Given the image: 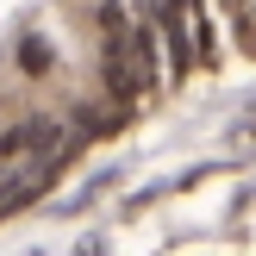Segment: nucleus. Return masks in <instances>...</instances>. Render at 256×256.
Wrapping results in <instances>:
<instances>
[{"label": "nucleus", "instance_id": "f257e3e1", "mask_svg": "<svg viewBox=\"0 0 256 256\" xmlns=\"http://www.w3.org/2000/svg\"><path fill=\"white\" fill-rule=\"evenodd\" d=\"M100 50H106V82L119 100H150L156 88V62H150V32L132 6H106L100 12Z\"/></svg>", "mask_w": 256, "mask_h": 256}]
</instances>
